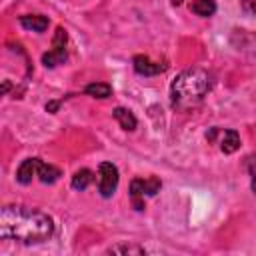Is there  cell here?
Masks as SVG:
<instances>
[{
	"label": "cell",
	"instance_id": "cell-1",
	"mask_svg": "<svg viewBox=\"0 0 256 256\" xmlns=\"http://www.w3.org/2000/svg\"><path fill=\"white\" fill-rule=\"evenodd\" d=\"M54 234V220L36 208L8 204L0 210V236L20 244H40Z\"/></svg>",
	"mask_w": 256,
	"mask_h": 256
},
{
	"label": "cell",
	"instance_id": "cell-2",
	"mask_svg": "<svg viewBox=\"0 0 256 256\" xmlns=\"http://www.w3.org/2000/svg\"><path fill=\"white\" fill-rule=\"evenodd\" d=\"M210 90V76L202 68H188L180 72L170 86V102L178 110H190L202 102Z\"/></svg>",
	"mask_w": 256,
	"mask_h": 256
},
{
	"label": "cell",
	"instance_id": "cell-3",
	"mask_svg": "<svg viewBox=\"0 0 256 256\" xmlns=\"http://www.w3.org/2000/svg\"><path fill=\"white\" fill-rule=\"evenodd\" d=\"M160 180L158 178H134L130 184V198L136 210H144V196H154L160 190Z\"/></svg>",
	"mask_w": 256,
	"mask_h": 256
},
{
	"label": "cell",
	"instance_id": "cell-4",
	"mask_svg": "<svg viewBox=\"0 0 256 256\" xmlns=\"http://www.w3.org/2000/svg\"><path fill=\"white\" fill-rule=\"evenodd\" d=\"M118 188V168L112 162H102L98 166V192L102 198H110Z\"/></svg>",
	"mask_w": 256,
	"mask_h": 256
},
{
	"label": "cell",
	"instance_id": "cell-5",
	"mask_svg": "<svg viewBox=\"0 0 256 256\" xmlns=\"http://www.w3.org/2000/svg\"><path fill=\"white\" fill-rule=\"evenodd\" d=\"M66 58H68V54H66V30L56 28V34L52 40V50L42 56V64L46 68H54V66L62 64Z\"/></svg>",
	"mask_w": 256,
	"mask_h": 256
},
{
	"label": "cell",
	"instance_id": "cell-6",
	"mask_svg": "<svg viewBox=\"0 0 256 256\" xmlns=\"http://www.w3.org/2000/svg\"><path fill=\"white\" fill-rule=\"evenodd\" d=\"M132 64H134V70H136L138 74H142V76H156V74H160V72H164V70L168 68L166 64L152 62L148 56H142V54L134 56Z\"/></svg>",
	"mask_w": 256,
	"mask_h": 256
},
{
	"label": "cell",
	"instance_id": "cell-7",
	"mask_svg": "<svg viewBox=\"0 0 256 256\" xmlns=\"http://www.w3.org/2000/svg\"><path fill=\"white\" fill-rule=\"evenodd\" d=\"M40 158H26L16 172V180L20 184H30L34 180V176H38V168H40Z\"/></svg>",
	"mask_w": 256,
	"mask_h": 256
},
{
	"label": "cell",
	"instance_id": "cell-8",
	"mask_svg": "<svg viewBox=\"0 0 256 256\" xmlns=\"http://www.w3.org/2000/svg\"><path fill=\"white\" fill-rule=\"evenodd\" d=\"M20 24L32 32H44L48 28V18L42 14H26L20 18Z\"/></svg>",
	"mask_w": 256,
	"mask_h": 256
},
{
	"label": "cell",
	"instance_id": "cell-9",
	"mask_svg": "<svg viewBox=\"0 0 256 256\" xmlns=\"http://www.w3.org/2000/svg\"><path fill=\"white\" fill-rule=\"evenodd\" d=\"M240 148V136L236 130H224L222 138H220V150L224 154H232Z\"/></svg>",
	"mask_w": 256,
	"mask_h": 256
},
{
	"label": "cell",
	"instance_id": "cell-10",
	"mask_svg": "<svg viewBox=\"0 0 256 256\" xmlns=\"http://www.w3.org/2000/svg\"><path fill=\"white\" fill-rule=\"evenodd\" d=\"M114 118H116V122L124 128V130H134L136 128V118H134V114L130 112V110H126V108H122V106H118V108H114Z\"/></svg>",
	"mask_w": 256,
	"mask_h": 256
},
{
	"label": "cell",
	"instance_id": "cell-11",
	"mask_svg": "<svg viewBox=\"0 0 256 256\" xmlns=\"http://www.w3.org/2000/svg\"><path fill=\"white\" fill-rule=\"evenodd\" d=\"M190 10L198 16H202V18H208L216 12V2L214 0H194L190 4Z\"/></svg>",
	"mask_w": 256,
	"mask_h": 256
},
{
	"label": "cell",
	"instance_id": "cell-12",
	"mask_svg": "<svg viewBox=\"0 0 256 256\" xmlns=\"http://www.w3.org/2000/svg\"><path fill=\"white\" fill-rule=\"evenodd\" d=\"M38 178L44 182V184H54L58 178H60V170L52 164H46V162H40V168H38Z\"/></svg>",
	"mask_w": 256,
	"mask_h": 256
},
{
	"label": "cell",
	"instance_id": "cell-13",
	"mask_svg": "<svg viewBox=\"0 0 256 256\" xmlns=\"http://www.w3.org/2000/svg\"><path fill=\"white\" fill-rule=\"evenodd\" d=\"M92 182H94V174L88 168H82L72 176V188H76V190H86Z\"/></svg>",
	"mask_w": 256,
	"mask_h": 256
},
{
	"label": "cell",
	"instance_id": "cell-14",
	"mask_svg": "<svg viewBox=\"0 0 256 256\" xmlns=\"http://www.w3.org/2000/svg\"><path fill=\"white\" fill-rule=\"evenodd\" d=\"M84 92H86L88 96H92V98H108L110 92H112V88H110L108 84H104V82H92V84L86 86Z\"/></svg>",
	"mask_w": 256,
	"mask_h": 256
},
{
	"label": "cell",
	"instance_id": "cell-15",
	"mask_svg": "<svg viewBox=\"0 0 256 256\" xmlns=\"http://www.w3.org/2000/svg\"><path fill=\"white\" fill-rule=\"evenodd\" d=\"M110 252H122V254H142L144 252V248H140V246H114V248H110Z\"/></svg>",
	"mask_w": 256,
	"mask_h": 256
},
{
	"label": "cell",
	"instance_id": "cell-16",
	"mask_svg": "<svg viewBox=\"0 0 256 256\" xmlns=\"http://www.w3.org/2000/svg\"><path fill=\"white\" fill-rule=\"evenodd\" d=\"M242 2V8L250 14H256V0H240Z\"/></svg>",
	"mask_w": 256,
	"mask_h": 256
},
{
	"label": "cell",
	"instance_id": "cell-17",
	"mask_svg": "<svg viewBox=\"0 0 256 256\" xmlns=\"http://www.w3.org/2000/svg\"><path fill=\"white\" fill-rule=\"evenodd\" d=\"M252 190H254V192H256V176H254V178H252Z\"/></svg>",
	"mask_w": 256,
	"mask_h": 256
},
{
	"label": "cell",
	"instance_id": "cell-18",
	"mask_svg": "<svg viewBox=\"0 0 256 256\" xmlns=\"http://www.w3.org/2000/svg\"><path fill=\"white\" fill-rule=\"evenodd\" d=\"M172 2H174V4H182V0H172Z\"/></svg>",
	"mask_w": 256,
	"mask_h": 256
}]
</instances>
